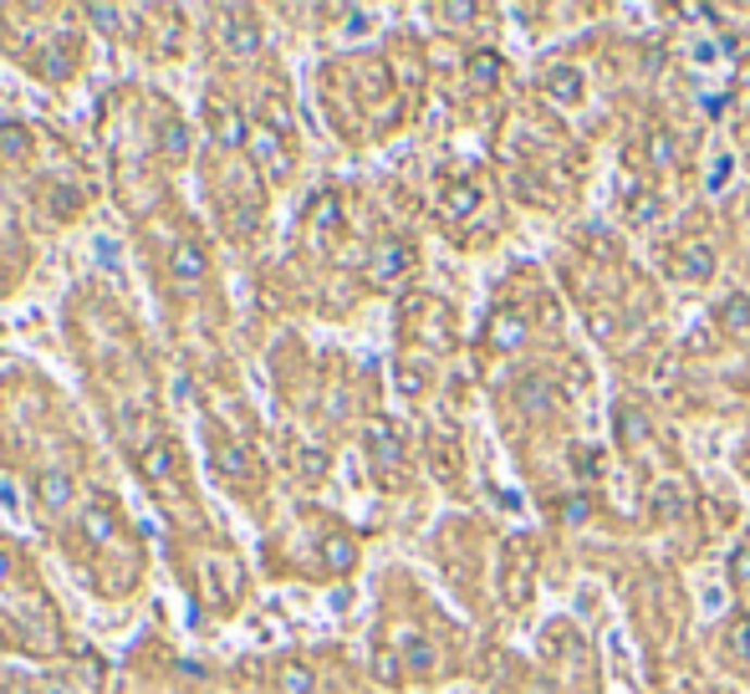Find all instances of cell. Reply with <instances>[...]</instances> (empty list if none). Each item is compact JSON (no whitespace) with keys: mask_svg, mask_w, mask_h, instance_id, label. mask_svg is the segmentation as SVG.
Returning a JSON list of instances; mask_svg holds the SVG:
<instances>
[{"mask_svg":"<svg viewBox=\"0 0 750 694\" xmlns=\"http://www.w3.org/2000/svg\"><path fill=\"white\" fill-rule=\"evenodd\" d=\"M367 272H373L378 287H399L403 276L414 272V251H409L403 240H384V245L373 251V261H367Z\"/></svg>","mask_w":750,"mask_h":694,"instance_id":"1","label":"cell"},{"mask_svg":"<svg viewBox=\"0 0 750 694\" xmlns=\"http://www.w3.org/2000/svg\"><path fill=\"white\" fill-rule=\"evenodd\" d=\"M72 491H77V475L62 470V465H51V470L36 475V506L47 510V516L67 510L72 506Z\"/></svg>","mask_w":750,"mask_h":694,"instance_id":"2","label":"cell"},{"mask_svg":"<svg viewBox=\"0 0 750 694\" xmlns=\"http://www.w3.org/2000/svg\"><path fill=\"white\" fill-rule=\"evenodd\" d=\"M168 272H174V281H179L184 291H195L210 276V255H204L200 240H179L174 245V255H168Z\"/></svg>","mask_w":750,"mask_h":694,"instance_id":"3","label":"cell"},{"mask_svg":"<svg viewBox=\"0 0 750 694\" xmlns=\"http://www.w3.org/2000/svg\"><path fill=\"white\" fill-rule=\"evenodd\" d=\"M583 87H587V77H583V67H572V62H557V67L541 72V92H547L557 108L583 102Z\"/></svg>","mask_w":750,"mask_h":694,"instance_id":"4","label":"cell"},{"mask_svg":"<svg viewBox=\"0 0 750 694\" xmlns=\"http://www.w3.org/2000/svg\"><path fill=\"white\" fill-rule=\"evenodd\" d=\"M210 134H215L220 149H246L250 123H246L240 108H230V102H210Z\"/></svg>","mask_w":750,"mask_h":694,"instance_id":"5","label":"cell"},{"mask_svg":"<svg viewBox=\"0 0 750 694\" xmlns=\"http://www.w3.org/2000/svg\"><path fill=\"white\" fill-rule=\"evenodd\" d=\"M189 143H195V134H189V123H184V118H164V123H159L153 149L164 153L168 164H184V159H189Z\"/></svg>","mask_w":750,"mask_h":694,"instance_id":"6","label":"cell"},{"mask_svg":"<svg viewBox=\"0 0 750 694\" xmlns=\"http://www.w3.org/2000/svg\"><path fill=\"white\" fill-rule=\"evenodd\" d=\"M367 455H373V465H384V470H399L403 459V440L393 424H373V434H367Z\"/></svg>","mask_w":750,"mask_h":694,"instance_id":"7","label":"cell"},{"mask_svg":"<svg viewBox=\"0 0 750 694\" xmlns=\"http://www.w3.org/2000/svg\"><path fill=\"white\" fill-rule=\"evenodd\" d=\"M674 266H679V276H689V281H710V276H715V251H710L704 240H689V245H679Z\"/></svg>","mask_w":750,"mask_h":694,"instance_id":"8","label":"cell"},{"mask_svg":"<svg viewBox=\"0 0 750 694\" xmlns=\"http://www.w3.org/2000/svg\"><path fill=\"white\" fill-rule=\"evenodd\" d=\"M113 531H117V506L113 501H92L83 510V537L102 546V542H113Z\"/></svg>","mask_w":750,"mask_h":694,"instance_id":"9","label":"cell"},{"mask_svg":"<svg viewBox=\"0 0 750 694\" xmlns=\"http://www.w3.org/2000/svg\"><path fill=\"white\" fill-rule=\"evenodd\" d=\"M138 470L149 475V480H168V475L179 470V459H174V444L168 440H153L138 450Z\"/></svg>","mask_w":750,"mask_h":694,"instance_id":"10","label":"cell"},{"mask_svg":"<svg viewBox=\"0 0 750 694\" xmlns=\"http://www.w3.org/2000/svg\"><path fill=\"white\" fill-rule=\"evenodd\" d=\"M485 338H490V348H496V353H516L521 342H526V323H521V312H500Z\"/></svg>","mask_w":750,"mask_h":694,"instance_id":"11","label":"cell"},{"mask_svg":"<svg viewBox=\"0 0 750 694\" xmlns=\"http://www.w3.org/2000/svg\"><path fill=\"white\" fill-rule=\"evenodd\" d=\"M613 429H617V440L643 444V440L653 434V419L643 414V408H634V404H617V408H613Z\"/></svg>","mask_w":750,"mask_h":694,"instance_id":"12","label":"cell"},{"mask_svg":"<svg viewBox=\"0 0 750 694\" xmlns=\"http://www.w3.org/2000/svg\"><path fill=\"white\" fill-rule=\"evenodd\" d=\"M373 679L384 684V690H399L403 679H409V664H403L399 648H373Z\"/></svg>","mask_w":750,"mask_h":694,"instance_id":"13","label":"cell"},{"mask_svg":"<svg viewBox=\"0 0 750 694\" xmlns=\"http://www.w3.org/2000/svg\"><path fill=\"white\" fill-rule=\"evenodd\" d=\"M322 561H327V572H352L358 567V542H352L348 531H333L322 542Z\"/></svg>","mask_w":750,"mask_h":694,"instance_id":"14","label":"cell"},{"mask_svg":"<svg viewBox=\"0 0 750 694\" xmlns=\"http://www.w3.org/2000/svg\"><path fill=\"white\" fill-rule=\"evenodd\" d=\"M225 51L255 56V51H261V26H255L250 16H230V26H225Z\"/></svg>","mask_w":750,"mask_h":694,"instance_id":"15","label":"cell"},{"mask_svg":"<svg viewBox=\"0 0 750 694\" xmlns=\"http://www.w3.org/2000/svg\"><path fill=\"white\" fill-rule=\"evenodd\" d=\"M276 690H282V694H312V690H317V674H312V664L286 659L282 669H276Z\"/></svg>","mask_w":750,"mask_h":694,"instance_id":"16","label":"cell"},{"mask_svg":"<svg viewBox=\"0 0 750 694\" xmlns=\"http://www.w3.org/2000/svg\"><path fill=\"white\" fill-rule=\"evenodd\" d=\"M250 153L266 164V174H286V169H291V159L282 153V138H276V134H250Z\"/></svg>","mask_w":750,"mask_h":694,"instance_id":"17","label":"cell"},{"mask_svg":"<svg viewBox=\"0 0 750 694\" xmlns=\"http://www.w3.org/2000/svg\"><path fill=\"white\" fill-rule=\"evenodd\" d=\"M720 327H725L730 338H746L750 332V296H725V306H720Z\"/></svg>","mask_w":750,"mask_h":694,"instance_id":"18","label":"cell"},{"mask_svg":"<svg viewBox=\"0 0 750 694\" xmlns=\"http://www.w3.org/2000/svg\"><path fill=\"white\" fill-rule=\"evenodd\" d=\"M399 654H403V664H409L414 674H429V669H434V644H429V639H418V633H403Z\"/></svg>","mask_w":750,"mask_h":694,"instance_id":"19","label":"cell"},{"mask_svg":"<svg viewBox=\"0 0 750 694\" xmlns=\"http://www.w3.org/2000/svg\"><path fill=\"white\" fill-rule=\"evenodd\" d=\"M500 72H505V62H500L496 51H475L470 56V83L475 87H500Z\"/></svg>","mask_w":750,"mask_h":694,"instance_id":"20","label":"cell"},{"mask_svg":"<svg viewBox=\"0 0 750 694\" xmlns=\"http://www.w3.org/2000/svg\"><path fill=\"white\" fill-rule=\"evenodd\" d=\"M521 408H526L532 419L551 414V383L547 378H526V383H521Z\"/></svg>","mask_w":750,"mask_h":694,"instance_id":"21","label":"cell"},{"mask_svg":"<svg viewBox=\"0 0 750 694\" xmlns=\"http://www.w3.org/2000/svg\"><path fill=\"white\" fill-rule=\"evenodd\" d=\"M649 510L653 516H684V491L674 485V480H664V485H653V495H649Z\"/></svg>","mask_w":750,"mask_h":694,"instance_id":"22","label":"cell"},{"mask_svg":"<svg viewBox=\"0 0 750 694\" xmlns=\"http://www.w3.org/2000/svg\"><path fill=\"white\" fill-rule=\"evenodd\" d=\"M725 654H730V664H740V659L750 664V613L730 623V633H725Z\"/></svg>","mask_w":750,"mask_h":694,"instance_id":"23","label":"cell"},{"mask_svg":"<svg viewBox=\"0 0 750 694\" xmlns=\"http://www.w3.org/2000/svg\"><path fill=\"white\" fill-rule=\"evenodd\" d=\"M26 149H32V134L21 123H0V159H21Z\"/></svg>","mask_w":750,"mask_h":694,"instance_id":"24","label":"cell"},{"mask_svg":"<svg viewBox=\"0 0 750 694\" xmlns=\"http://www.w3.org/2000/svg\"><path fill=\"white\" fill-rule=\"evenodd\" d=\"M72 72H77V67H72V56L62 47H51L47 56H41V77H47V83H67Z\"/></svg>","mask_w":750,"mask_h":694,"instance_id":"25","label":"cell"},{"mask_svg":"<svg viewBox=\"0 0 750 694\" xmlns=\"http://www.w3.org/2000/svg\"><path fill=\"white\" fill-rule=\"evenodd\" d=\"M215 465H220L225 475H250V470H255V465H250V455L240 450V444H220V450H215Z\"/></svg>","mask_w":750,"mask_h":694,"instance_id":"26","label":"cell"},{"mask_svg":"<svg viewBox=\"0 0 750 694\" xmlns=\"http://www.w3.org/2000/svg\"><path fill=\"white\" fill-rule=\"evenodd\" d=\"M480 204V189H470V185H454L450 194H445V215H470Z\"/></svg>","mask_w":750,"mask_h":694,"instance_id":"27","label":"cell"},{"mask_svg":"<svg viewBox=\"0 0 750 694\" xmlns=\"http://www.w3.org/2000/svg\"><path fill=\"white\" fill-rule=\"evenodd\" d=\"M628 194V220H653V210H659V200H653L649 189H623Z\"/></svg>","mask_w":750,"mask_h":694,"instance_id":"28","label":"cell"},{"mask_svg":"<svg viewBox=\"0 0 750 694\" xmlns=\"http://www.w3.org/2000/svg\"><path fill=\"white\" fill-rule=\"evenodd\" d=\"M393 378H399V393H424V383H429V373L418 368V363H399Z\"/></svg>","mask_w":750,"mask_h":694,"instance_id":"29","label":"cell"},{"mask_svg":"<svg viewBox=\"0 0 750 694\" xmlns=\"http://www.w3.org/2000/svg\"><path fill=\"white\" fill-rule=\"evenodd\" d=\"M649 153H653V164H659V169L679 164V153H674V134H664V128H659V134L649 138Z\"/></svg>","mask_w":750,"mask_h":694,"instance_id":"30","label":"cell"},{"mask_svg":"<svg viewBox=\"0 0 750 694\" xmlns=\"http://www.w3.org/2000/svg\"><path fill=\"white\" fill-rule=\"evenodd\" d=\"M337 215H342V210H337V194H322V200L312 204V225H337Z\"/></svg>","mask_w":750,"mask_h":694,"instance_id":"31","label":"cell"},{"mask_svg":"<svg viewBox=\"0 0 750 694\" xmlns=\"http://www.w3.org/2000/svg\"><path fill=\"white\" fill-rule=\"evenodd\" d=\"M730 577L740 588H750V546H735L730 552Z\"/></svg>","mask_w":750,"mask_h":694,"instance_id":"32","label":"cell"},{"mask_svg":"<svg viewBox=\"0 0 750 694\" xmlns=\"http://www.w3.org/2000/svg\"><path fill=\"white\" fill-rule=\"evenodd\" d=\"M87 16L98 21V31H117V21H123V11H117V5H87Z\"/></svg>","mask_w":750,"mask_h":694,"instance_id":"33","label":"cell"},{"mask_svg":"<svg viewBox=\"0 0 750 694\" xmlns=\"http://www.w3.org/2000/svg\"><path fill=\"white\" fill-rule=\"evenodd\" d=\"M301 475H307V480H322V475H327V455H322V450H301Z\"/></svg>","mask_w":750,"mask_h":694,"instance_id":"34","label":"cell"},{"mask_svg":"<svg viewBox=\"0 0 750 694\" xmlns=\"http://www.w3.org/2000/svg\"><path fill=\"white\" fill-rule=\"evenodd\" d=\"M562 516H567L572 526H583L587 516H592V501H587V495H572V501H562Z\"/></svg>","mask_w":750,"mask_h":694,"instance_id":"35","label":"cell"},{"mask_svg":"<svg viewBox=\"0 0 750 694\" xmlns=\"http://www.w3.org/2000/svg\"><path fill=\"white\" fill-rule=\"evenodd\" d=\"M572 465L587 470V475H598L602 470V455H598V450H572Z\"/></svg>","mask_w":750,"mask_h":694,"instance_id":"36","label":"cell"},{"mask_svg":"<svg viewBox=\"0 0 750 694\" xmlns=\"http://www.w3.org/2000/svg\"><path fill=\"white\" fill-rule=\"evenodd\" d=\"M679 16H689V21H715V11H710V5H695V0H684Z\"/></svg>","mask_w":750,"mask_h":694,"instance_id":"37","label":"cell"},{"mask_svg":"<svg viewBox=\"0 0 750 694\" xmlns=\"http://www.w3.org/2000/svg\"><path fill=\"white\" fill-rule=\"evenodd\" d=\"M445 21H475V5H439Z\"/></svg>","mask_w":750,"mask_h":694,"instance_id":"38","label":"cell"},{"mask_svg":"<svg viewBox=\"0 0 750 694\" xmlns=\"http://www.w3.org/2000/svg\"><path fill=\"white\" fill-rule=\"evenodd\" d=\"M725 179H730V159H720L715 169H710V185H725Z\"/></svg>","mask_w":750,"mask_h":694,"instance_id":"39","label":"cell"},{"mask_svg":"<svg viewBox=\"0 0 750 694\" xmlns=\"http://www.w3.org/2000/svg\"><path fill=\"white\" fill-rule=\"evenodd\" d=\"M11 567H16V561H11V552H5V546H0V582H5V577H11Z\"/></svg>","mask_w":750,"mask_h":694,"instance_id":"40","label":"cell"}]
</instances>
